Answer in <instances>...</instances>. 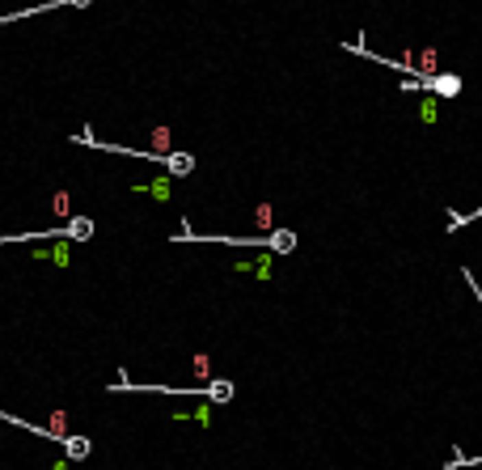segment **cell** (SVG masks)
<instances>
[{
  "label": "cell",
  "instance_id": "obj_2",
  "mask_svg": "<svg viewBox=\"0 0 482 470\" xmlns=\"http://www.w3.org/2000/svg\"><path fill=\"white\" fill-rule=\"evenodd\" d=\"M267 250L271 255H292L296 250V233L292 229H271L267 233Z\"/></svg>",
  "mask_w": 482,
  "mask_h": 470
},
{
  "label": "cell",
  "instance_id": "obj_3",
  "mask_svg": "<svg viewBox=\"0 0 482 470\" xmlns=\"http://www.w3.org/2000/svg\"><path fill=\"white\" fill-rule=\"evenodd\" d=\"M195 169V157L191 153H165V174L169 178H186Z\"/></svg>",
  "mask_w": 482,
  "mask_h": 470
},
{
  "label": "cell",
  "instance_id": "obj_10",
  "mask_svg": "<svg viewBox=\"0 0 482 470\" xmlns=\"http://www.w3.org/2000/svg\"><path fill=\"white\" fill-rule=\"evenodd\" d=\"M152 144H157V153H169V128H152Z\"/></svg>",
  "mask_w": 482,
  "mask_h": 470
},
{
  "label": "cell",
  "instance_id": "obj_11",
  "mask_svg": "<svg viewBox=\"0 0 482 470\" xmlns=\"http://www.w3.org/2000/svg\"><path fill=\"white\" fill-rule=\"evenodd\" d=\"M68 208H72V195H68V191H60V195H56V212H60V216H68Z\"/></svg>",
  "mask_w": 482,
  "mask_h": 470
},
{
  "label": "cell",
  "instance_id": "obj_9",
  "mask_svg": "<svg viewBox=\"0 0 482 470\" xmlns=\"http://www.w3.org/2000/svg\"><path fill=\"white\" fill-rule=\"evenodd\" d=\"M136 191H148V195H157V200H169V178H157V183L136 187Z\"/></svg>",
  "mask_w": 482,
  "mask_h": 470
},
{
  "label": "cell",
  "instance_id": "obj_1",
  "mask_svg": "<svg viewBox=\"0 0 482 470\" xmlns=\"http://www.w3.org/2000/svg\"><path fill=\"white\" fill-rule=\"evenodd\" d=\"M427 93H436V97H457V93H461V77H457V72H436Z\"/></svg>",
  "mask_w": 482,
  "mask_h": 470
},
{
  "label": "cell",
  "instance_id": "obj_12",
  "mask_svg": "<svg viewBox=\"0 0 482 470\" xmlns=\"http://www.w3.org/2000/svg\"><path fill=\"white\" fill-rule=\"evenodd\" d=\"M64 5H72V9H89L93 0H64Z\"/></svg>",
  "mask_w": 482,
  "mask_h": 470
},
{
  "label": "cell",
  "instance_id": "obj_4",
  "mask_svg": "<svg viewBox=\"0 0 482 470\" xmlns=\"http://www.w3.org/2000/svg\"><path fill=\"white\" fill-rule=\"evenodd\" d=\"M64 237L68 242H89L93 237V216H72L64 225Z\"/></svg>",
  "mask_w": 482,
  "mask_h": 470
},
{
  "label": "cell",
  "instance_id": "obj_5",
  "mask_svg": "<svg viewBox=\"0 0 482 470\" xmlns=\"http://www.w3.org/2000/svg\"><path fill=\"white\" fill-rule=\"evenodd\" d=\"M60 445H64V454H68L72 462H85V458L93 454V440H89V436H64Z\"/></svg>",
  "mask_w": 482,
  "mask_h": 470
},
{
  "label": "cell",
  "instance_id": "obj_6",
  "mask_svg": "<svg viewBox=\"0 0 482 470\" xmlns=\"http://www.w3.org/2000/svg\"><path fill=\"white\" fill-rule=\"evenodd\" d=\"M233 381H208L203 386V399H212V403H233Z\"/></svg>",
  "mask_w": 482,
  "mask_h": 470
},
{
  "label": "cell",
  "instance_id": "obj_8",
  "mask_svg": "<svg viewBox=\"0 0 482 470\" xmlns=\"http://www.w3.org/2000/svg\"><path fill=\"white\" fill-rule=\"evenodd\" d=\"M478 216H482V208H474V212H448V225L461 229V225H470V220H478Z\"/></svg>",
  "mask_w": 482,
  "mask_h": 470
},
{
  "label": "cell",
  "instance_id": "obj_7",
  "mask_svg": "<svg viewBox=\"0 0 482 470\" xmlns=\"http://www.w3.org/2000/svg\"><path fill=\"white\" fill-rule=\"evenodd\" d=\"M419 119H423V123H436V119H440L436 93H423V97H419Z\"/></svg>",
  "mask_w": 482,
  "mask_h": 470
}]
</instances>
